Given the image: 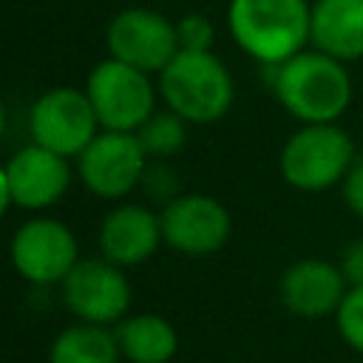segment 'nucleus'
<instances>
[{
	"instance_id": "obj_5",
	"label": "nucleus",
	"mask_w": 363,
	"mask_h": 363,
	"mask_svg": "<svg viewBox=\"0 0 363 363\" xmlns=\"http://www.w3.org/2000/svg\"><path fill=\"white\" fill-rule=\"evenodd\" d=\"M82 88L102 130L136 133L159 108V85L153 82V74H145L113 57L96 62Z\"/></svg>"
},
{
	"instance_id": "obj_1",
	"label": "nucleus",
	"mask_w": 363,
	"mask_h": 363,
	"mask_svg": "<svg viewBox=\"0 0 363 363\" xmlns=\"http://www.w3.org/2000/svg\"><path fill=\"white\" fill-rule=\"evenodd\" d=\"M272 94L301 125H323L349 111L354 85L346 62L306 48L272 68Z\"/></svg>"
},
{
	"instance_id": "obj_9",
	"label": "nucleus",
	"mask_w": 363,
	"mask_h": 363,
	"mask_svg": "<svg viewBox=\"0 0 363 363\" xmlns=\"http://www.w3.org/2000/svg\"><path fill=\"white\" fill-rule=\"evenodd\" d=\"M71 182V159L28 142L3 167V210L17 207L26 213H43L68 193Z\"/></svg>"
},
{
	"instance_id": "obj_10",
	"label": "nucleus",
	"mask_w": 363,
	"mask_h": 363,
	"mask_svg": "<svg viewBox=\"0 0 363 363\" xmlns=\"http://www.w3.org/2000/svg\"><path fill=\"white\" fill-rule=\"evenodd\" d=\"M11 264L31 284H62L79 264L71 227L51 216H31L11 235Z\"/></svg>"
},
{
	"instance_id": "obj_13",
	"label": "nucleus",
	"mask_w": 363,
	"mask_h": 363,
	"mask_svg": "<svg viewBox=\"0 0 363 363\" xmlns=\"http://www.w3.org/2000/svg\"><path fill=\"white\" fill-rule=\"evenodd\" d=\"M162 241V218L147 204L122 201L99 224V252L122 269L147 261Z\"/></svg>"
},
{
	"instance_id": "obj_18",
	"label": "nucleus",
	"mask_w": 363,
	"mask_h": 363,
	"mask_svg": "<svg viewBox=\"0 0 363 363\" xmlns=\"http://www.w3.org/2000/svg\"><path fill=\"white\" fill-rule=\"evenodd\" d=\"M136 136H139V142L150 159H173L187 145V122L162 105L136 130Z\"/></svg>"
},
{
	"instance_id": "obj_8",
	"label": "nucleus",
	"mask_w": 363,
	"mask_h": 363,
	"mask_svg": "<svg viewBox=\"0 0 363 363\" xmlns=\"http://www.w3.org/2000/svg\"><path fill=\"white\" fill-rule=\"evenodd\" d=\"M74 162L77 176L88 193L105 201H119L139 190L150 156L145 153L136 133L99 130Z\"/></svg>"
},
{
	"instance_id": "obj_15",
	"label": "nucleus",
	"mask_w": 363,
	"mask_h": 363,
	"mask_svg": "<svg viewBox=\"0 0 363 363\" xmlns=\"http://www.w3.org/2000/svg\"><path fill=\"white\" fill-rule=\"evenodd\" d=\"M312 48L340 60H363V0H315Z\"/></svg>"
},
{
	"instance_id": "obj_17",
	"label": "nucleus",
	"mask_w": 363,
	"mask_h": 363,
	"mask_svg": "<svg viewBox=\"0 0 363 363\" xmlns=\"http://www.w3.org/2000/svg\"><path fill=\"white\" fill-rule=\"evenodd\" d=\"M116 335L99 323H74L62 329L51 343V363H116Z\"/></svg>"
},
{
	"instance_id": "obj_6",
	"label": "nucleus",
	"mask_w": 363,
	"mask_h": 363,
	"mask_svg": "<svg viewBox=\"0 0 363 363\" xmlns=\"http://www.w3.org/2000/svg\"><path fill=\"white\" fill-rule=\"evenodd\" d=\"M102 130L85 88L54 85L43 91L28 108V136L65 159H77Z\"/></svg>"
},
{
	"instance_id": "obj_4",
	"label": "nucleus",
	"mask_w": 363,
	"mask_h": 363,
	"mask_svg": "<svg viewBox=\"0 0 363 363\" xmlns=\"http://www.w3.org/2000/svg\"><path fill=\"white\" fill-rule=\"evenodd\" d=\"M354 159L357 147L337 122L301 125L281 145L278 170L281 179L298 193H326L340 187Z\"/></svg>"
},
{
	"instance_id": "obj_20",
	"label": "nucleus",
	"mask_w": 363,
	"mask_h": 363,
	"mask_svg": "<svg viewBox=\"0 0 363 363\" xmlns=\"http://www.w3.org/2000/svg\"><path fill=\"white\" fill-rule=\"evenodd\" d=\"M335 318H337L340 337L354 352H363V286H349V292L340 301Z\"/></svg>"
},
{
	"instance_id": "obj_16",
	"label": "nucleus",
	"mask_w": 363,
	"mask_h": 363,
	"mask_svg": "<svg viewBox=\"0 0 363 363\" xmlns=\"http://www.w3.org/2000/svg\"><path fill=\"white\" fill-rule=\"evenodd\" d=\"M119 352L130 363H167L176 354V329L159 315H133L116 326Z\"/></svg>"
},
{
	"instance_id": "obj_7",
	"label": "nucleus",
	"mask_w": 363,
	"mask_h": 363,
	"mask_svg": "<svg viewBox=\"0 0 363 363\" xmlns=\"http://www.w3.org/2000/svg\"><path fill=\"white\" fill-rule=\"evenodd\" d=\"M105 48L108 57L122 60L153 77H159L164 65L182 51L176 20L145 6L122 9L108 20Z\"/></svg>"
},
{
	"instance_id": "obj_23",
	"label": "nucleus",
	"mask_w": 363,
	"mask_h": 363,
	"mask_svg": "<svg viewBox=\"0 0 363 363\" xmlns=\"http://www.w3.org/2000/svg\"><path fill=\"white\" fill-rule=\"evenodd\" d=\"M337 267L349 286H363V238H354L343 247Z\"/></svg>"
},
{
	"instance_id": "obj_14",
	"label": "nucleus",
	"mask_w": 363,
	"mask_h": 363,
	"mask_svg": "<svg viewBox=\"0 0 363 363\" xmlns=\"http://www.w3.org/2000/svg\"><path fill=\"white\" fill-rule=\"evenodd\" d=\"M346 278L337 264L323 258H301L281 275V301L292 315L326 318L346 298Z\"/></svg>"
},
{
	"instance_id": "obj_12",
	"label": "nucleus",
	"mask_w": 363,
	"mask_h": 363,
	"mask_svg": "<svg viewBox=\"0 0 363 363\" xmlns=\"http://www.w3.org/2000/svg\"><path fill=\"white\" fill-rule=\"evenodd\" d=\"M62 298L68 309L85 323H113L130 306V284L122 267L108 258H79V264L62 281Z\"/></svg>"
},
{
	"instance_id": "obj_3",
	"label": "nucleus",
	"mask_w": 363,
	"mask_h": 363,
	"mask_svg": "<svg viewBox=\"0 0 363 363\" xmlns=\"http://www.w3.org/2000/svg\"><path fill=\"white\" fill-rule=\"evenodd\" d=\"M156 85L162 105L187 125L221 122L235 102V79L216 51H179Z\"/></svg>"
},
{
	"instance_id": "obj_21",
	"label": "nucleus",
	"mask_w": 363,
	"mask_h": 363,
	"mask_svg": "<svg viewBox=\"0 0 363 363\" xmlns=\"http://www.w3.org/2000/svg\"><path fill=\"white\" fill-rule=\"evenodd\" d=\"M176 31H179L182 51H213L216 45V26L207 14H199V11L182 14L176 20Z\"/></svg>"
},
{
	"instance_id": "obj_22",
	"label": "nucleus",
	"mask_w": 363,
	"mask_h": 363,
	"mask_svg": "<svg viewBox=\"0 0 363 363\" xmlns=\"http://www.w3.org/2000/svg\"><path fill=\"white\" fill-rule=\"evenodd\" d=\"M340 196H343V204L349 207V213L363 218V153H357V159L346 170V176L340 182Z\"/></svg>"
},
{
	"instance_id": "obj_11",
	"label": "nucleus",
	"mask_w": 363,
	"mask_h": 363,
	"mask_svg": "<svg viewBox=\"0 0 363 363\" xmlns=\"http://www.w3.org/2000/svg\"><path fill=\"white\" fill-rule=\"evenodd\" d=\"M159 218L164 244L193 258L218 252L233 233L230 210L210 193H182L159 210Z\"/></svg>"
},
{
	"instance_id": "obj_2",
	"label": "nucleus",
	"mask_w": 363,
	"mask_h": 363,
	"mask_svg": "<svg viewBox=\"0 0 363 363\" xmlns=\"http://www.w3.org/2000/svg\"><path fill=\"white\" fill-rule=\"evenodd\" d=\"M227 31L247 57L264 68H275L312 45V3L230 0Z\"/></svg>"
},
{
	"instance_id": "obj_19",
	"label": "nucleus",
	"mask_w": 363,
	"mask_h": 363,
	"mask_svg": "<svg viewBox=\"0 0 363 363\" xmlns=\"http://www.w3.org/2000/svg\"><path fill=\"white\" fill-rule=\"evenodd\" d=\"M139 190L156 201V204H170L173 199L182 196V176L176 173V167L170 164V159H150L147 167H145V176H142V184Z\"/></svg>"
}]
</instances>
